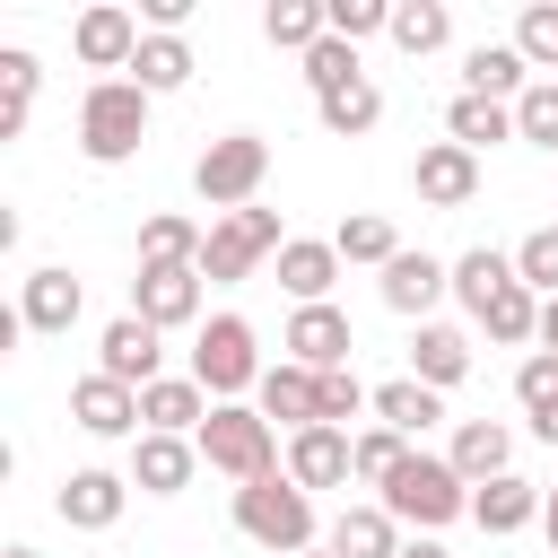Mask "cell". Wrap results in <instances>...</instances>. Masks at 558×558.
<instances>
[{
    "mask_svg": "<svg viewBox=\"0 0 558 558\" xmlns=\"http://www.w3.org/2000/svg\"><path fill=\"white\" fill-rule=\"evenodd\" d=\"M375 506H384L392 523H410V532H436V523L471 514V480H462L445 453H418V445H410V462L375 488Z\"/></svg>",
    "mask_w": 558,
    "mask_h": 558,
    "instance_id": "7a4b0ae2",
    "label": "cell"
},
{
    "mask_svg": "<svg viewBox=\"0 0 558 558\" xmlns=\"http://www.w3.org/2000/svg\"><path fill=\"white\" fill-rule=\"evenodd\" d=\"M506 288H514V253H497V244H471V253L453 262V296H462V314H471V323H480V314H488Z\"/></svg>",
    "mask_w": 558,
    "mask_h": 558,
    "instance_id": "4316f807",
    "label": "cell"
},
{
    "mask_svg": "<svg viewBox=\"0 0 558 558\" xmlns=\"http://www.w3.org/2000/svg\"><path fill=\"white\" fill-rule=\"evenodd\" d=\"M0 558H44V549H26V541H17V549H0Z\"/></svg>",
    "mask_w": 558,
    "mask_h": 558,
    "instance_id": "681fc988",
    "label": "cell"
},
{
    "mask_svg": "<svg viewBox=\"0 0 558 558\" xmlns=\"http://www.w3.org/2000/svg\"><path fill=\"white\" fill-rule=\"evenodd\" d=\"M201 244H209V227H192V218H174V209H157V218L140 227V262H192V270H201Z\"/></svg>",
    "mask_w": 558,
    "mask_h": 558,
    "instance_id": "d590c367",
    "label": "cell"
},
{
    "mask_svg": "<svg viewBox=\"0 0 558 558\" xmlns=\"http://www.w3.org/2000/svg\"><path fill=\"white\" fill-rule=\"evenodd\" d=\"M375 296L392 305V314H410V323H427V305L436 296H453V262H436V253H392L384 262V279H375Z\"/></svg>",
    "mask_w": 558,
    "mask_h": 558,
    "instance_id": "30bf717a",
    "label": "cell"
},
{
    "mask_svg": "<svg viewBox=\"0 0 558 558\" xmlns=\"http://www.w3.org/2000/svg\"><path fill=\"white\" fill-rule=\"evenodd\" d=\"M279 209H227V218H209V244H201V279L209 288H235V279H253L262 262H279Z\"/></svg>",
    "mask_w": 558,
    "mask_h": 558,
    "instance_id": "52a82bcc",
    "label": "cell"
},
{
    "mask_svg": "<svg viewBox=\"0 0 558 558\" xmlns=\"http://www.w3.org/2000/svg\"><path fill=\"white\" fill-rule=\"evenodd\" d=\"M445 35H453V9L445 0H392V44L418 61V52H445Z\"/></svg>",
    "mask_w": 558,
    "mask_h": 558,
    "instance_id": "1f68e13d",
    "label": "cell"
},
{
    "mask_svg": "<svg viewBox=\"0 0 558 558\" xmlns=\"http://www.w3.org/2000/svg\"><path fill=\"white\" fill-rule=\"evenodd\" d=\"M514 52H523L532 70H558V0H532V9L514 17Z\"/></svg>",
    "mask_w": 558,
    "mask_h": 558,
    "instance_id": "60d3db41",
    "label": "cell"
},
{
    "mask_svg": "<svg viewBox=\"0 0 558 558\" xmlns=\"http://www.w3.org/2000/svg\"><path fill=\"white\" fill-rule=\"evenodd\" d=\"M532 87V61L514 44H471L462 52V96H488V105H514Z\"/></svg>",
    "mask_w": 558,
    "mask_h": 558,
    "instance_id": "603a6c76",
    "label": "cell"
},
{
    "mask_svg": "<svg viewBox=\"0 0 558 558\" xmlns=\"http://www.w3.org/2000/svg\"><path fill=\"white\" fill-rule=\"evenodd\" d=\"M514 140L558 148V78H532V87L514 96Z\"/></svg>",
    "mask_w": 558,
    "mask_h": 558,
    "instance_id": "ab89813d",
    "label": "cell"
},
{
    "mask_svg": "<svg viewBox=\"0 0 558 558\" xmlns=\"http://www.w3.org/2000/svg\"><path fill=\"white\" fill-rule=\"evenodd\" d=\"M541 349L558 357V296H541Z\"/></svg>",
    "mask_w": 558,
    "mask_h": 558,
    "instance_id": "7dc6e473",
    "label": "cell"
},
{
    "mask_svg": "<svg viewBox=\"0 0 558 558\" xmlns=\"http://www.w3.org/2000/svg\"><path fill=\"white\" fill-rule=\"evenodd\" d=\"M140 9H122V0H96V9H78V26H70V52L87 61V70H131L140 61Z\"/></svg>",
    "mask_w": 558,
    "mask_h": 558,
    "instance_id": "9c48e42d",
    "label": "cell"
},
{
    "mask_svg": "<svg viewBox=\"0 0 558 558\" xmlns=\"http://www.w3.org/2000/svg\"><path fill=\"white\" fill-rule=\"evenodd\" d=\"M262 331L244 323V314H209L201 331H192V384L209 392V401H244V392H262Z\"/></svg>",
    "mask_w": 558,
    "mask_h": 558,
    "instance_id": "3957f363",
    "label": "cell"
},
{
    "mask_svg": "<svg viewBox=\"0 0 558 558\" xmlns=\"http://www.w3.org/2000/svg\"><path fill=\"white\" fill-rule=\"evenodd\" d=\"M35 78H44V70H35V52H17V44H9V52H0V140H17V131H26V113H35Z\"/></svg>",
    "mask_w": 558,
    "mask_h": 558,
    "instance_id": "836d02e7",
    "label": "cell"
},
{
    "mask_svg": "<svg viewBox=\"0 0 558 558\" xmlns=\"http://www.w3.org/2000/svg\"><path fill=\"white\" fill-rule=\"evenodd\" d=\"M262 35H270L279 52H314V44L331 35V17H323V0H270V9H262Z\"/></svg>",
    "mask_w": 558,
    "mask_h": 558,
    "instance_id": "4dcf8cb0",
    "label": "cell"
},
{
    "mask_svg": "<svg viewBox=\"0 0 558 558\" xmlns=\"http://www.w3.org/2000/svg\"><path fill=\"white\" fill-rule=\"evenodd\" d=\"M541 532H549V549H558V480H549V506H541Z\"/></svg>",
    "mask_w": 558,
    "mask_h": 558,
    "instance_id": "c3c4849f",
    "label": "cell"
},
{
    "mask_svg": "<svg viewBox=\"0 0 558 558\" xmlns=\"http://www.w3.org/2000/svg\"><path fill=\"white\" fill-rule=\"evenodd\" d=\"M514 279H523L532 296H558V227H532V235L514 244Z\"/></svg>",
    "mask_w": 558,
    "mask_h": 558,
    "instance_id": "b9f144b4",
    "label": "cell"
},
{
    "mask_svg": "<svg viewBox=\"0 0 558 558\" xmlns=\"http://www.w3.org/2000/svg\"><path fill=\"white\" fill-rule=\"evenodd\" d=\"M209 410H218V401H209L192 375H157V384L140 392V436H201Z\"/></svg>",
    "mask_w": 558,
    "mask_h": 558,
    "instance_id": "ffe728a7",
    "label": "cell"
},
{
    "mask_svg": "<svg viewBox=\"0 0 558 558\" xmlns=\"http://www.w3.org/2000/svg\"><path fill=\"white\" fill-rule=\"evenodd\" d=\"M70 418L87 427V436H140V392L131 384H113V375H78L70 384Z\"/></svg>",
    "mask_w": 558,
    "mask_h": 558,
    "instance_id": "d6986e66",
    "label": "cell"
},
{
    "mask_svg": "<svg viewBox=\"0 0 558 558\" xmlns=\"http://www.w3.org/2000/svg\"><path fill=\"white\" fill-rule=\"evenodd\" d=\"M366 70H357V44H340V35H323L314 52H305V87L314 96H340V87H357Z\"/></svg>",
    "mask_w": 558,
    "mask_h": 558,
    "instance_id": "f35d334b",
    "label": "cell"
},
{
    "mask_svg": "<svg viewBox=\"0 0 558 558\" xmlns=\"http://www.w3.org/2000/svg\"><path fill=\"white\" fill-rule=\"evenodd\" d=\"M445 462H453V471H462L471 488H488V480H506V471H514V436H506L497 418H462V427H453V453H445Z\"/></svg>",
    "mask_w": 558,
    "mask_h": 558,
    "instance_id": "d4e9b609",
    "label": "cell"
},
{
    "mask_svg": "<svg viewBox=\"0 0 558 558\" xmlns=\"http://www.w3.org/2000/svg\"><path fill=\"white\" fill-rule=\"evenodd\" d=\"M436 418H445V392H427L418 375H392V384H375V427H392V436H410V445H418Z\"/></svg>",
    "mask_w": 558,
    "mask_h": 558,
    "instance_id": "484cf974",
    "label": "cell"
},
{
    "mask_svg": "<svg viewBox=\"0 0 558 558\" xmlns=\"http://www.w3.org/2000/svg\"><path fill=\"white\" fill-rule=\"evenodd\" d=\"M401 558H453V549H445L436 532H418V541H401Z\"/></svg>",
    "mask_w": 558,
    "mask_h": 558,
    "instance_id": "bcb514c9",
    "label": "cell"
},
{
    "mask_svg": "<svg viewBox=\"0 0 558 558\" xmlns=\"http://www.w3.org/2000/svg\"><path fill=\"white\" fill-rule=\"evenodd\" d=\"M235 532L262 541L270 558H296V549H314V497H305L288 471H270V480L235 488Z\"/></svg>",
    "mask_w": 558,
    "mask_h": 558,
    "instance_id": "5b68a950",
    "label": "cell"
},
{
    "mask_svg": "<svg viewBox=\"0 0 558 558\" xmlns=\"http://www.w3.org/2000/svg\"><path fill=\"white\" fill-rule=\"evenodd\" d=\"M122 506H131V480H122V471H70L61 497H52V514H61L70 532H113Z\"/></svg>",
    "mask_w": 558,
    "mask_h": 558,
    "instance_id": "9a60e30c",
    "label": "cell"
},
{
    "mask_svg": "<svg viewBox=\"0 0 558 558\" xmlns=\"http://www.w3.org/2000/svg\"><path fill=\"white\" fill-rule=\"evenodd\" d=\"M157 340H166L157 323H140V314H113V323H105V340H96V375H113V384L148 392V384H157V357H166Z\"/></svg>",
    "mask_w": 558,
    "mask_h": 558,
    "instance_id": "8fae6325",
    "label": "cell"
},
{
    "mask_svg": "<svg viewBox=\"0 0 558 558\" xmlns=\"http://www.w3.org/2000/svg\"><path fill=\"white\" fill-rule=\"evenodd\" d=\"M357 410H375V392L357 384V366H331L323 375V427H349Z\"/></svg>",
    "mask_w": 558,
    "mask_h": 558,
    "instance_id": "f6af8a7d",
    "label": "cell"
},
{
    "mask_svg": "<svg viewBox=\"0 0 558 558\" xmlns=\"http://www.w3.org/2000/svg\"><path fill=\"white\" fill-rule=\"evenodd\" d=\"M541 506H549V488H541V480H514V471H506V480H488V488H471V523H480V532H497V541H506V532H523V523H541Z\"/></svg>",
    "mask_w": 558,
    "mask_h": 558,
    "instance_id": "7402d4cb",
    "label": "cell"
},
{
    "mask_svg": "<svg viewBox=\"0 0 558 558\" xmlns=\"http://www.w3.org/2000/svg\"><path fill=\"white\" fill-rule=\"evenodd\" d=\"M279 349L296 357V366H314V375H331V366H349V314L340 305H296L288 314V331H279Z\"/></svg>",
    "mask_w": 558,
    "mask_h": 558,
    "instance_id": "4fadbf2b",
    "label": "cell"
},
{
    "mask_svg": "<svg viewBox=\"0 0 558 558\" xmlns=\"http://www.w3.org/2000/svg\"><path fill=\"white\" fill-rule=\"evenodd\" d=\"M410 183H418V201H427V209H462V201L480 192V157H471L462 140H427V148H418V166H410Z\"/></svg>",
    "mask_w": 558,
    "mask_h": 558,
    "instance_id": "2e32d148",
    "label": "cell"
},
{
    "mask_svg": "<svg viewBox=\"0 0 558 558\" xmlns=\"http://www.w3.org/2000/svg\"><path fill=\"white\" fill-rule=\"evenodd\" d=\"M253 410L270 418V427H323V375L314 366H296V357H279L270 375H262V392H253Z\"/></svg>",
    "mask_w": 558,
    "mask_h": 558,
    "instance_id": "5bb4252c",
    "label": "cell"
},
{
    "mask_svg": "<svg viewBox=\"0 0 558 558\" xmlns=\"http://www.w3.org/2000/svg\"><path fill=\"white\" fill-rule=\"evenodd\" d=\"M331 244H340V262H375V270H384V262L401 253V235H392V218H375V209H357V218H340V235H331Z\"/></svg>",
    "mask_w": 558,
    "mask_h": 558,
    "instance_id": "74e56055",
    "label": "cell"
},
{
    "mask_svg": "<svg viewBox=\"0 0 558 558\" xmlns=\"http://www.w3.org/2000/svg\"><path fill=\"white\" fill-rule=\"evenodd\" d=\"M445 140H462V148L480 157V148L514 140V105H488V96H453V105H445Z\"/></svg>",
    "mask_w": 558,
    "mask_h": 558,
    "instance_id": "f546056e",
    "label": "cell"
},
{
    "mask_svg": "<svg viewBox=\"0 0 558 558\" xmlns=\"http://www.w3.org/2000/svg\"><path fill=\"white\" fill-rule=\"evenodd\" d=\"M192 445H201V462H209V471H227L235 488H253V480H270V471H279V427H270L253 401H218V410L201 418V436H192Z\"/></svg>",
    "mask_w": 558,
    "mask_h": 558,
    "instance_id": "277c9868",
    "label": "cell"
},
{
    "mask_svg": "<svg viewBox=\"0 0 558 558\" xmlns=\"http://www.w3.org/2000/svg\"><path fill=\"white\" fill-rule=\"evenodd\" d=\"M288 480H296L305 497L357 480V436H349V427H296V436H288Z\"/></svg>",
    "mask_w": 558,
    "mask_h": 558,
    "instance_id": "7c38bea8",
    "label": "cell"
},
{
    "mask_svg": "<svg viewBox=\"0 0 558 558\" xmlns=\"http://www.w3.org/2000/svg\"><path fill=\"white\" fill-rule=\"evenodd\" d=\"M314 113H323L331 140H357V131L384 122V96H375V78H357V87H340V96H314Z\"/></svg>",
    "mask_w": 558,
    "mask_h": 558,
    "instance_id": "e575fe53",
    "label": "cell"
},
{
    "mask_svg": "<svg viewBox=\"0 0 558 558\" xmlns=\"http://www.w3.org/2000/svg\"><path fill=\"white\" fill-rule=\"evenodd\" d=\"M131 78H140L148 96H174V87L192 78V44H183V35H140V61H131Z\"/></svg>",
    "mask_w": 558,
    "mask_h": 558,
    "instance_id": "d6a6232c",
    "label": "cell"
},
{
    "mask_svg": "<svg viewBox=\"0 0 558 558\" xmlns=\"http://www.w3.org/2000/svg\"><path fill=\"white\" fill-rule=\"evenodd\" d=\"M331 279H340V244L331 235H288L279 244V288L296 305H331Z\"/></svg>",
    "mask_w": 558,
    "mask_h": 558,
    "instance_id": "44dd1931",
    "label": "cell"
},
{
    "mask_svg": "<svg viewBox=\"0 0 558 558\" xmlns=\"http://www.w3.org/2000/svg\"><path fill=\"white\" fill-rule=\"evenodd\" d=\"M296 558H331V549H296Z\"/></svg>",
    "mask_w": 558,
    "mask_h": 558,
    "instance_id": "f907efd6",
    "label": "cell"
},
{
    "mask_svg": "<svg viewBox=\"0 0 558 558\" xmlns=\"http://www.w3.org/2000/svg\"><path fill=\"white\" fill-rule=\"evenodd\" d=\"M201 471V445L192 436H131V488L140 497H183Z\"/></svg>",
    "mask_w": 558,
    "mask_h": 558,
    "instance_id": "e0dca14e",
    "label": "cell"
},
{
    "mask_svg": "<svg viewBox=\"0 0 558 558\" xmlns=\"http://www.w3.org/2000/svg\"><path fill=\"white\" fill-rule=\"evenodd\" d=\"M148 140V87L140 78H96L78 96V157L87 166H131Z\"/></svg>",
    "mask_w": 558,
    "mask_h": 558,
    "instance_id": "6da1fadb",
    "label": "cell"
},
{
    "mask_svg": "<svg viewBox=\"0 0 558 558\" xmlns=\"http://www.w3.org/2000/svg\"><path fill=\"white\" fill-rule=\"evenodd\" d=\"M131 314L157 323V331H201V270H192V262H140Z\"/></svg>",
    "mask_w": 558,
    "mask_h": 558,
    "instance_id": "ba28073f",
    "label": "cell"
},
{
    "mask_svg": "<svg viewBox=\"0 0 558 558\" xmlns=\"http://www.w3.org/2000/svg\"><path fill=\"white\" fill-rule=\"evenodd\" d=\"M514 401H523L532 436H541V445H558V357H549V349H532V357L514 366Z\"/></svg>",
    "mask_w": 558,
    "mask_h": 558,
    "instance_id": "f1b7e54d",
    "label": "cell"
},
{
    "mask_svg": "<svg viewBox=\"0 0 558 558\" xmlns=\"http://www.w3.org/2000/svg\"><path fill=\"white\" fill-rule=\"evenodd\" d=\"M323 549L331 558H401V523L384 506H340V523H331Z\"/></svg>",
    "mask_w": 558,
    "mask_h": 558,
    "instance_id": "83f0119b",
    "label": "cell"
},
{
    "mask_svg": "<svg viewBox=\"0 0 558 558\" xmlns=\"http://www.w3.org/2000/svg\"><path fill=\"white\" fill-rule=\"evenodd\" d=\"M331 35L340 44H366V35H392V0H323Z\"/></svg>",
    "mask_w": 558,
    "mask_h": 558,
    "instance_id": "7bdbcfd3",
    "label": "cell"
},
{
    "mask_svg": "<svg viewBox=\"0 0 558 558\" xmlns=\"http://www.w3.org/2000/svg\"><path fill=\"white\" fill-rule=\"evenodd\" d=\"M401 462H410V436H392V427H357V480H366V488H384Z\"/></svg>",
    "mask_w": 558,
    "mask_h": 558,
    "instance_id": "ee69618b",
    "label": "cell"
},
{
    "mask_svg": "<svg viewBox=\"0 0 558 558\" xmlns=\"http://www.w3.org/2000/svg\"><path fill=\"white\" fill-rule=\"evenodd\" d=\"M262 174H270V140H262V131H227V140H209V148L192 157V192H201L218 218H227V209H253Z\"/></svg>",
    "mask_w": 558,
    "mask_h": 558,
    "instance_id": "8992f818",
    "label": "cell"
},
{
    "mask_svg": "<svg viewBox=\"0 0 558 558\" xmlns=\"http://www.w3.org/2000/svg\"><path fill=\"white\" fill-rule=\"evenodd\" d=\"M410 375H418L427 392H453V384L471 375V331H453V323H418V340H410Z\"/></svg>",
    "mask_w": 558,
    "mask_h": 558,
    "instance_id": "cb8c5ba5",
    "label": "cell"
},
{
    "mask_svg": "<svg viewBox=\"0 0 558 558\" xmlns=\"http://www.w3.org/2000/svg\"><path fill=\"white\" fill-rule=\"evenodd\" d=\"M480 331H488L497 349H523V340H541V296H532V288L514 279V288H506V296H497V305L480 314Z\"/></svg>",
    "mask_w": 558,
    "mask_h": 558,
    "instance_id": "8d00e7d4",
    "label": "cell"
},
{
    "mask_svg": "<svg viewBox=\"0 0 558 558\" xmlns=\"http://www.w3.org/2000/svg\"><path fill=\"white\" fill-rule=\"evenodd\" d=\"M78 305H87V288H78L61 262H44V270L17 279V323H26V331H70Z\"/></svg>",
    "mask_w": 558,
    "mask_h": 558,
    "instance_id": "ac0fdd59",
    "label": "cell"
}]
</instances>
